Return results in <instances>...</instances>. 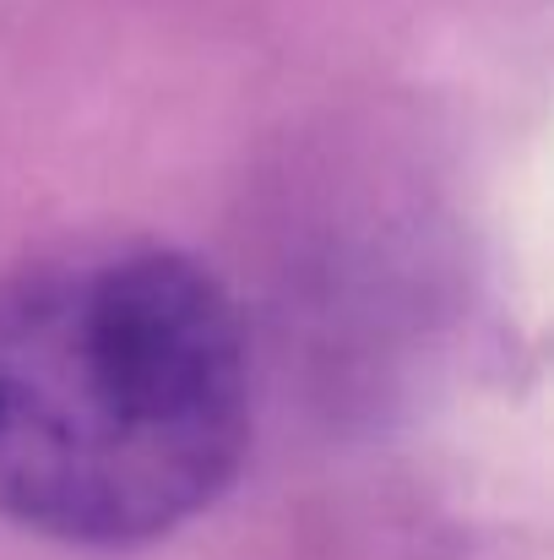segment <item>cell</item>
<instances>
[{"label": "cell", "instance_id": "1", "mask_svg": "<svg viewBox=\"0 0 554 560\" xmlns=\"http://www.w3.org/2000/svg\"><path fill=\"white\" fill-rule=\"evenodd\" d=\"M250 452L228 289L164 240H71L0 278V517L66 550L196 523Z\"/></svg>", "mask_w": 554, "mask_h": 560}]
</instances>
